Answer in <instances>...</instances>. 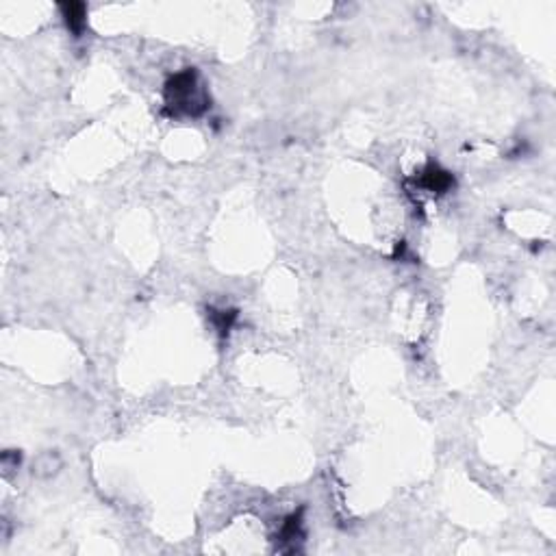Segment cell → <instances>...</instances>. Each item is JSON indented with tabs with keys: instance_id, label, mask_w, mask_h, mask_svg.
Segmentation results:
<instances>
[{
	"instance_id": "1",
	"label": "cell",
	"mask_w": 556,
	"mask_h": 556,
	"mask_svg": "<svg viewBox=\"0 0 556 556\" xmlns=\"http://www.w3.org/2000/svg\"><path fill=\"white\" fill-rule=\"evenodd\" d=\"M165 102L168 109L174 116L185 114V116H200L207 109L209 100L203 90V85L198 81L196 70H185L170 79L165 85Z\"/></svg>"
},
{
	"instance_id": "2",
	"label": "cell",
	"mask_w": 556,
	"mask_h": 556,
	"mask_svg": "<svg viewBox=\"0 0 556 556\" xmlns=\"http://www.w3.org/2000/svg\"><path fill=\"white\" fill-rule=\"evenodd\" d=\"M419 185L424 187V189H428V191H437V194H441V191H446V189L452 185V176H450L448 172H443V170L430 165L424 174H421Z\"/></svg>"
},
{
	"instance_id": "3",
	"label": "cell",
	"mask_w": 556,
	"mask_h": 556,
	"mask_svg": "<svg viewBox=\"0 0 556 556\" xmlns=\"http://www.w3.org/2000/svg\"><path fill=\"white\" fill-rule=\"evenodd\" d=\"M61 11H63L65 22H68V27L74 33H81L83 31V25H85V5H81V3L61 5Z\"/></svg>"
}]
</instances>
